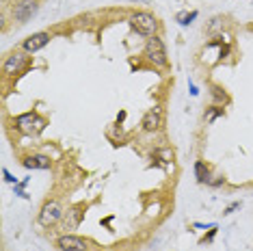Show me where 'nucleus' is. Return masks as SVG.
<instances>
[{
	"label": "nucleus",
	"instance_id": "7ed1b4c3",
	"mask_svg": "<svg viewBox=\"0 0 253 251\" xmlns=\"http://www.w3.org/2000/svg\"><path fill=\"white\" fill-rule=\"evenodd\" d=\"M61 219H63L61 204L59 202H45L43 208H42V214H39V223L50 227V225H54L56 221H61Z\"/></svg>",
	"mask_w": 253,
	"mask_h": 251
},
{
	"label": "nucleus",
	"instance_id": "f257e3e1",
	"mask_svg": "<svg viewBox=\"0 0 253 251\" xmlns=\"http://www.w3.org/2000/svg\"><path fill=\"white\" fill-rule=\"evenodd\" d=\"M145 56L154 63V65L165 67V65H167V50H165L163 39H158L156 35L149 37L147 43H145Z\"/></svg>",
	"mask_w": 253,
	"mask_h": 251
},
{
	"label": "nucleus",
	"instance_id": "dca6fc26",
	"mask_svg": "<svg viewBox=\"0 0 253 251\" xmlns=\"http://www.w3.org/2000/svg\"><path fill=\"white\" fill-rule=\"evenodd\" d=\"M236 208H240V204H232V206H229L227 210H225V214H229V212H234Z\"/></svg>",
	"mask_w": 253,
	"mask_h": 251
},
{
	"label": "nucleus",
	"instance_id": "0eeeda50",
	"mask_svg": "<svg viewBox=\"0 0 253 251\" xmlns=\"http://www.w3.org/2000/svg\"><path fill=\"white\" fill-rule=\"evenodd\" d=\"M83 216H84V212L80 208H72V210H67V212H63V223H61V227L65 232H70V230H76V227L80 225V221H83Z\"/></svg>",
	"mask_w": 253,
	"mask_h": 251
},
{
	"label": "nucleus",
	"instance_id": "1a4fd4ad",
	"mask_svg": "<svg viewBox=\"0 0 253 251\" xmlns=\"http://www.w3.org/2000/svg\"><path fill=\"white\" fill-rule=\"evenodd\" d=\"M24 63H26V56L18 52V54H11L7 63H4V74H18L22 67H24Z\"/></svg>",
	"mask_w": 253,
	"mask_h": 251
},
{
	"label": "nucleus",
	"instance_id": "9b49d317",
	"mask_svg": "<svg viewBox=\"0 0 253 251\" xmlns=\"http://www.w3.org/2000/svg\"><path fill=\"white\" fill-rule=\"evenodd\" d=\"M26 169H50V158L48 156H28L24 161Z\"/></svg>",
	"mask_w": 253,
	"mask_h": 251
},
{
	"label": "nucleus",
	"instance_id": "20e7f679",
	"mask_svg": "<svg viewBox=\"0 0 253 251\" xmlns=\"http://www.w3.org/2000/svg\"><path fill=\"white\" fill-rule=\"evenodd\" d=\"M18 128L22 130V132H26V134H33V132H42L43 130V119L42 117H37L35 113H26V115H20L18 117Z\"/></svg>",
	"mask_w": 253,
	"mask_h": 251
},
{
	"label": "nucleus",
	"instance_id": "ddd939ff",
	"mask_svg": "<svg viewBox=\"0 0 253 251\" xmlns=\"http://www.w3.org/2000/svg\"><path fill=\"white\" fill-rule=\"evenodd\" d=\"M195 18H197V13H195V11H191V13H180V15H177V22L186 26V24H191Z\"/></svg>",
	"mask_w": 253,
	"mask_h": 251
},
{
	"label": "nucleus",
	"instance_id": "9d476101",
	"mask_svg": "<svg viewBox=\"0 0 253 251\" xmlns=\"http://www.w3.org/2000/svg\"><path fill=\"white\" fill-rule=\"evenodd\" d=\"M160 126V113L154 108V111H149V113H145V117H143V128L147 130V132H154Z\"/></svg>",
	"mask_w": 253,
	"mask_h": 251
},
{
	"label": "nucleus",
	"instance_id": "4468645a",
	"mask_svg": "<svg viewBox=\"0 0 253 251\" xmlns=\"http://www.w3.org/2000/svg\"><path fill=\"white\" fill-rule=\"evenodd\" d=\"M218 115H223V108H212L208 115H206V122H208V124H210V122H214Z\"/></svg>",
	"mask_w": 253,
	"mask_h": 251
},
{
	"label": "nucleus",
	"instance_id": "39448f33",
	"mask_svg": "<svg viewBox=\"0 0 253 251\" xmlns=\"http://www.w3.org/2000/svg\"><path fill=\"white\" fill-rule=\"evenodd\" d=\"M35 13H37V2L35 0H22V2L15 4V9H13V18L18 22H22V24H26V22L31 20Z\"/></svg>",
	"mask_w": 253,
	"mask_h": 251
},
{
	"label": "nucleus",
	"instance_id": "f8f14e48",
	"mask_svg": "<svg viewBox=\"0 0 253 251\" xmlns=\"http://www.w3.org/2000/svg\"><path fill=\"white\" fill-rule=\"evenodd\" d=\"M195 178H197L199 182H208L210 173H208V167H206L204 163H197V165H195Z\"/></svg>",
	"mask_w": 253,
	"mask_h": 251
},
{
	"label": "nucleus",
	"instance_id": "f03ea898",
	"mask_svg": "<svg viewBox=\"0 0 253 251\" xmlns=\"http://www.w3.org/2000/svg\"><path fill=\"white\" fill-rule=\"evenodd\" d=\"M132 28H134L139 35H145V37H154V33H156V28H158V22L154 15H149V13H134L132 15Z\"/></svg>",
	"mask_w": 253,
	"mask_h": 251
},
{
	"label": "nucleus",
	"instance_id": "2eb2a0df",
	"mask_svg": "<svg viewBox=\"0 0 253 251\" xmlns=\"http://www.w3.org/2000/svg\"><path fill=\"white\" fill-rule=\"evenodd\" d=\"M2 173H4V180H7V182H15V178H13V175H11V173H9V171H7V169H4V171H2Z\"/></svg>",
	"mask_w": 253,
	"mask_h": 251
},
{
	"label": "nucleus",
	"instance_id": "423d86ee",
	"mask_svg": "<svg viewBox=\"0 0 253 251\" xmlns=\"http://www.w3.org/2000/svg\"><path fill=\"white\" fill-rule=\"evenodd\" d=\"M56 245H59L61 251H87V241H83L80 236H74V234H63Z\"/></svg>",
	"mask_w": 253,
	"mask_h": 251
},
{
	"label": "nucleus",
	"instance_id": "6e6552de",
	"mask_svg": "<svg viewBox=\"0 0 253 251\" xmlns=\"http://www.w3.org/2000/svg\"><path fill=\"white\" fill-rule=\"evenodd\" d=\"M48 42H50L48 33H35V35H31L24 42V50H26V52H37V50H42Z\"/></svg>",
	"mask_w": 253,
	"mask_h": 251
}]
</instances>
